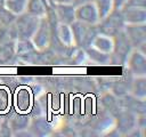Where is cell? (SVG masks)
Masks as SVG:
<instances>
[{"mask_svg": "<svg viewBox=\"0 0 146 137\" xmlns=\"http://www.w3.org/2000/svg\"><path fill=\"white\" fill-rule=\"evenodd\" d=\"M70 27L72 31L74 46L83 49L90 47L92 40L98 34L96 25H88L79 21H74L72 24H70Z\"/></svg>", "mask_w": 146, "mask_h": 137, "instance_id": "6da1fadb", "label": "cell"}, {"mask_svg": "<svg viewBox=\"0 0 146 137\" xmlns=\"http://www.w3.org/2000/svg\"><path fill=\"white\" fill-rule=\"evenodd\" d=\"M41 17L32 16L27 13H22L16 15L15 18V32L17 39H27L31 40L34 32L39 27Z\"/></svg>", "mask_w": 146, "mask_h": 137, "instance_id": "7a4b0ae2", "label": "cell"}, {"mask_svg": "<svg viewBox=\"0 0 146 137\" xmlns=\"http://www.w3.org/2000/svg\"><path fill=\"white\" fill-rule=\"evenodd\" d=\"M132 46L127 38L124 31H120L113 37V50L111 53V63L115 65H124L128 55L132 50Z\"/></svg>", "mask_w": 146, "mask_h": 137, "instance_id": "3957f363", "label": "cell"}, {"mask_svg": "<svg viewBox=\"0 0 146 137\" xmlns=\"http://www.w3.org/2000/svg\"><path fill=\"white\" fill-rule=\"evenodd\" d=\"M124 24L125 23L123 21L121 11L120 10H112L106 17L100 19L96 26H97L98 33L114 37L116 33H119L120 31L123 30Z\"/></svg>", "mask_w": 146, "mask_h": 137, "instance_id": "277c9868", "label": "cell"}, {"mask_svg": "<svg viewBox=\"0 0 146 137\" xmlns=\"http://www.w3.org/2000/svg\"><path fill=\"white\" fill-rule=\"evenodd\" d=\"M31 41H32L34 48L39 51L46 50L50 46L51 31H50V26H49V22L47 19V16L41 17L39 27L36 29L33 37L31 38Z\"/></svg>", "mask_w": 146, "mask_h": 137, "instance_id": "5b68a950", "label": "cell"}, {"mask_svg": "<svg viewBox=\"0 0 146 137\" xmlns=\"http://www.w3.org/2000/svg\"><path fill=\"white\" fill-rule=\"evenodd\" d=\"M125 64L132 78L146 75V57L139 49L133 48L127 57Z\"/></svg>", "mask_w": 146, "mask_h": 137, "instance_id": "8992f818", "label": "cell"}, {"mask_svg": "<svg viewBox=\"0 0 146 137\" xmlns=\"http://www.w3.org/2000/svg\"><path fill=\"white\" fill-rule=\"evenodd\" d=\"M137 129V114L121 108L116 114V130L120 135H130Z\"/></svg>", "mask_w": 146, "mask_h": 137, "instance_id": "52a82bcc", "label": "cell"}, {"mask_svg": "<svg viewBox=\"0 0 146 137\" xmlns=\"http://www.w3.org/2000/svg\"><path fill=\"white\" fill-rule=\"evenodd\" d=\"M123 31L132 48L141 49L146 43V24H124Z\"/></svg>", "mask_w": 146, "mask_h": 137, "instance_id": "ba28073f", "label": "cell"}, {"mask_svg": "<svg viewBox=\"0 0 146 137\" xmlns=\"http://www.w3.org/2000/svg\"><path fill=\"white\" fill-rule=\"evenodd\" d=\"M75 21L88 25H97L99 16L94 2H86L75 6Z\"/></svg>", "mask_w": 146, "mask_h": 137, "instance_id": "9c48e42d", "label": "cell"}, {"mask_svg": "<svg viewBox=\"0 0 146 137\" xmlns=\"http://www.w3.org/2000/svg\"><path fill=\"white\" fill-rule=\"evenodd\" d=\"M120 11L125 24L146 23V9L144 7H123Z\"/></svg>", "mask_w": 146, "mask_h": 137, "instance_id": "30bf717a", "label": "cell"}, {"mask_svg": "<svg viewBox=\"0 0 146 137\" xmlns=\"http://www.w3.org/2000/svg\"><path fill=\"white\" fill-rule=\"evenodd\" d=\"M117 102H119L120 108L129 110V111L133 112L137 115L138 114H145L146 106H145V100L144 99H139V98L133 97L130 94H127L122 97H119Z\"/></svg>", "mask_w": 146, "mask_h": 137, "instance_id": "8fae6325", "label": "cell"}, {"mask_svg": "<svg viewBox=\"0 0 146 137\" xmlns=\"http://www.w3.org/2000/svg\"><path fill=\"white\" fill-rule=\"evenodd\" d=\"M52 10L55 13V16L58 23L70 25L75 21V6L73 3H70V5L56 3Z\"/></svg>", "mask_w": 146, "mask_h": 137, "instance_id": "7c38bea8", "label": "cell"}, {"mask_svg": "<svg viewBox=\"0 0 146 137\" xmlns=\"http://www.w3.org/2000/svg\"><path fill=\"white\" fill-rule=\"evenodd\" d=\"M49 10H50L49 6L44 3L42 0H27L24 13H27L36 17H44L47 16Z\"/></svg>", "mask_w": 146, "mask_h": 137, "instance_id": "4fadbf2b", "label": "cell"}, {"mask_svg": "<svg viewBox=\"0 0 146 137\" xmlns=\"http://www.w3.org/2000/svg\"><path fill=\"white\" fill-rule=\"evenodd\" d=\"M91 47H94L95 49H97L102 53L111 55V53L113 50V37L98 33L95 37V39L92 40Z\"/></svg>", "mask_w": 146, "mask_h": 137, "instance_id": "5bb4252c", "label": "cell"}, {"mask_svg": "<svg viewBox=\"0 0 146 137\" xmlns=\"http://www.w3.org/2000/svg\"><path fill=\"white\" fill-rule=\"evenodd\" d=\"M130 95L136 98H146V79L145 76H135L130 83Z\"/></svg>", "mask_w": 146, "mask_h": 137, "instance_id": "9a60e30c", "label": "cell"}, {"mask_svg": "<svg viewBox=\"0 0 146 137\" xmlns=\"http://www.w3.org/2000/svg\"><path fill=\"white\" fill-rule=\"evenodd\" d=\"M56 34H57V38L59 39V41H60L62 45H64V46H66V47H72V46H74L73 35H72V31H71L70 25L63 24V23H58Z\"/></svg>", "mask_w": 146, "mask_h": 137, "instance_id": "2e32d148", "label": "cell"}, {"mask_svg": "<svg viewBox=\"0 0 146 137\" xmlns=\"http://www.w3.org/2000/svg\"><path fill=\"white\" fill-rule=\"evenodd\" d=\"M14 46H15V55L22 57H27L36 50L32 41L27 39H18V41Z\"/></svg>", "mask_w": 146, "mask_h": 137, "instance_id": "e0dca14e", "label": "cell"}, {"mask_svg": "<svg viewBox=\"0 0 146 137\" xmlns=\"http://www.w3.org/2000/svg\"><path fill=\"white\" fill-rule=\"evenodd\" d=\"M84 51H86L87 56L89 57V59L95 62V63H98V64H110L111 63V55L110 54L102 53L91 46L86 48Z\"/></svg>", "mask_w": 146, "mask_h": 137, "instance_id": "ac0fdd59", "label": "cell"}, {"mask_svg": "<svg viewBox=\"0 0 146 137\" xmlns=\"http://www.w3.org/2000/svg\"><path fill=\"white\" fill-rule=\"evenodd\" d=\"M8 122H9L11 131H21V130L26 129L30 126V116L25 114H17L13 116L11 120Z\"/></svg>", "mask_w": 146, "mask_h": 137, "instance_id": "d6986e66", "label": "cell"}, {"mask_svg": "<svg viewBox=\"0 0 146 137\" xmlns=\"http://www.w3.org/2000/svg\"><path fill=\"white\" fill-rule=\"evenodd\" d=\"M27 0H5V9L13 14V15H19L25 11Z\"/></svg>", "mask_w": 146, "mask_h": 137, "instance_id": "ffe728a7", "label": "cell"}, {"mask_svg": "<svg viewBox=\"0 0 146 137\" xmlns=\"http://www.w3.org/2000/svg\"><path fill=\"white\" fill-rule=\"evenodd\" d=\"M102 104L103 106L110 111L112 114L116 115L117 112L121 110L120 106H119V102H117V98L113 95V94H105L103 97H102Z\"/></svg>", "mask_w": 146, "mask_h": 137, "instance_id": "44dd1931", "label": "cell"}, {"mask_svg": "<svg viewBox=\"0 0 146 137\" xmlns=\"http://www.w3.org/2000/svg\"><path fill=\"white\" fill-rule=\"evenodd\" d=\"M15 56V46L13 43L0 45V64H7Z\"/></svg>", "mask_w": 146, "mask_h": 137, "instance_id": "7402d4cb", "label": "cell"}, {"mask_svg": "<svg viewBox=\"0 0 146 137\" xmlns=\"http://www.w3.org/2000/svg\"><path fill=\"white\" fill-rule=\"evenodd\" d=\"M94 3L97 8L99 21L106 17L113 10V2L112 0H94Z\"/></svg>", "mask_w": 146, "mask_h": 137, "instance_id": "603a6c76", "label": "cell"}, {"mask_svg": "<svg viewBox=\"0 0 146 137\" xmlns=\"http://www.w3.org/2000/svg\"><path fill=\"white\" fill-rule=\"evenodd\" d=\"M131 83V82H130ZM130 83L128 84L125 81H117L112 87V94L115 97H122L127 94H130Z\"/></svg>", "mask_w": 146, "mask_h": 137, "instance_id": "cb8c5ba5", "label": "cell"}, {"mask_svg": "<svg viewBox=\"0 0 146 137\" xmlns=\"http://www.w3.org/2000/svg\"><path fill=\"white\" fill-rule=\"evenodd\" d=\"M33 134L35 135H47L50 130V127L48 126V123L44 121V120H34L33 123H32V127H31Z\"/></svg>", "mask_w": 146, "mask_h": 137, "instance_id": "d4e9b609", "label": "cell"}, {"mask_svg": "<svg viewBox=\"0 0 146 137\" xmlns=\"http://www.w3.org/2000/svg\"><path fill=\"white\" fill-rule=\"evenodd\" d=\"M10 135H11V129L9 122L7 120L0 122V136H10Z\"/></svg>", "mask_w": 146, "mask_h": 137, "instance_id": "484cf974", "label": "cell"}, {"mask_svg": "<svg viewBox=\"0 0 146 137\" xmlns=\"http://www.w3.org/2000/svg\"><path fill=\"white\" fill-rule=\"evenodd\" d=\"M123 7H144L145 8V0H127Z\"/></svg>", "mask_w": 146, "mask_h": 137, "instance_id": "4316f807", "label": "cell"}, {"mask_svg": "<svg viewBox=\"0 0 146 137\" xmlns=\"http://www.w3.org/2000/svg\"><path fill=\"white\" fill-rule=\"evenodd\" d=\"M113 2V10H121L122 7L125 5L127 0H112Z\"/></svg>", "mask_w": 146, "mask_h": 137, "instance_id": "83f0119b", "label": "cell"}, {"mask_svg": "<svg viewBox=\"0 0 146 137\" xmlns=\"http://www.w3.org/2000/svg\"><path fill=\"white\" fill-rule=\"evenodd\" d=\"M86 2H94V0H73V5L78 6L81 3H86Z\"/></svg>", "mask_w": 146, "mask_h": 137, "instance_id": "f1b7e54d", "label": "cell"}, {"mask_svg": "<svg viewBox=\"0 0 146 137\" xmlns=\"http://www.w3.org/2000/svg\"><path fill=\"white\" fill-rule=\"evenodd\" d=\"M55 3H62V5H70V3H73V0H55Z\"/></svg>", "mask_w": 146, "mask_h": 137, "instance_id": "f546056e", "label": "cell"}, {"mask_svg": "<svg viewBox=\"0 0 146 137\" xmlns=\"http://www.w3.org/2000/svg\"><path fill=\"white\" fill-rule=\"evenodd\" d=\"M46 1H47L48 6L50 7V9H52V8L55 7V5H56V3H55V0H46Z\"/></svg>", "mask_w": 146, "mask_h": 137, "instance_id": "4dcf8cb0", "label": "cell"}, {"mask_svg": "<svg viewBox=\"0 0 146 137\" xmlns=\"http://www.w3.org/2000/svg\"><path fill=\"white\" fill-rule=\"evenodd\" d=\"M0 9H5V0H0Z\"/></svg>", "mask_w": 146, "mask_h": 137, "instance_id": "1f68e13d", "label": "cell"}, {"mask_svg": "<svg viewBox=\"0 0 146 137\" xmlns=\"http://www.w3.org/2000/svg\"><path fill=\"white\" fill-rule=\"evenodd\" d=\"M42 1H43L44 3H47V1H46V0H42ZM47 5H48V3H47ZM49 8H50V7H49Z\"/></svg>", "mask_w": 146, "mask_h": 137, "instance_id": "d6a6232c", "label": "cell"}]
</instances>
